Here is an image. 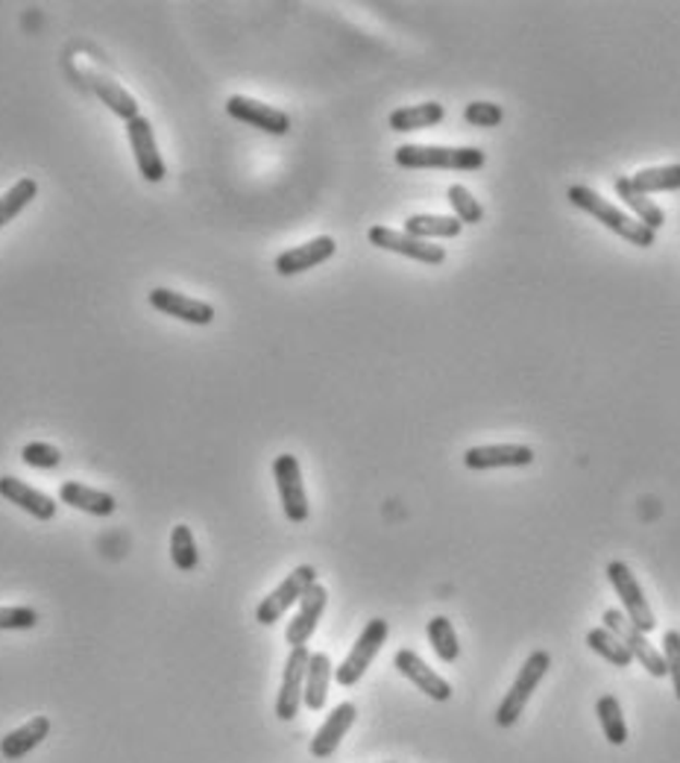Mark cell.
Here are the masks:
<instances>
[{
  "label": "cell",
  "mask_w": 680,
  "mask_h": 763,
  "mask_svg": "<svg viewBox=\"0 0 680 763\" xmlns=\"http://www.w3.org/2000/svg\"><path fill=\"white\" fill-rule=\"evenodd\" d=\"M59 502H65L76 511H85V514H94V517H112L115 509H118L112 493L88 488L83 481H62L59 485Z\"/></svg>",
  "instance_id": "cell-21"
},
{
  "label": "cell",
  "mask_w": 680,
  "mask_h": 763,
  "mask_svg": "<svg viewBox=\"0 0 680 763\" xmlns=\"http://www.w3.org/2000/svg\"><path fill=\"white\" fill-rule=\"evenodd\" d=\"M587 646L596 652L598 658H605L607 664H613V667L619 669H628L634 664V655L628 652V646H624L610 629H593V632L587 634Z\"/></svg>",
  "instance_id": "cell-27"
},
{
  "label": "cell",
  "mask_w": 680,
  "mask_h": 763,
  "mask_svg": "<svg viewBox=\"0 0 680 763\" xmlns=\"http://www.w3.org/2000/svg\"><path fill=\"white\" fill-rule=\"evenodd\" d=\"M273 479H276V488H279L282 511L290 523H306L308 520V493L306 481H302V467H299V458L290 453H282L276 462H273Z\"/></svg>",
  "instance_id": "cell-8"
},
{
  "label": "cell",
  "mask_w": 680,
  "mask_h": 763,
  "mask_svg": "<svg viewBox=\"0 0 680 763\" xmlns=\"http://www.w3.org/2000/svg\"><path fill=\"white\" fill-rule=\"evenodd\" d=\"M170 558H174V567L182 570V573H191V570H196V564H200L196 540L186 523H179V526H174V532H170Z\"/></svg>",
  "instance_id": "cell-32"
},
{
  "label": "cell",
  "mask_w": 680,
  "mask_h": 763,
  "mask_svg": "<svg viewBox=\"0 0 680 763\" xmlns=\"http://www.w3.org/2000/svg\"><path fill=\"white\" fill-rule=\"evenodd\" d=\"M426 632H429V643L434 646L440 660H446V664L457 660V655H461V643H457L455 625H452L446 617H431L429 625H426Z\"/></svg>",
  "instance_id": "cell-31"
},
{
  "label": "cell",
  "mask_w": 680,
  "mask_h": 763,
  "mask_svg": "<svg viewBox=\"0 0 680 763\" xmlns=\"http://www.w3.org/2000/svg\"><path fill=\"white\" fill-rule=\"evenodd\" d=\"M150 306L168 318H177L182 323H191V326H208L215 321V306H208L205 300H194L188 294L170 291V288H153L147 294Z\"/></svg>",
  "instance_id": "cell-12"
},
{
  "label": "cell",
  "mask_w": 680,
  "mask_h": 763,
  "mask_svg": "<svg viewBox=\"0 0 680 763\" xmlns=\"http://www.w3.org/2000/svg\"><path fill=\"white\" fill-rule=\"evenodd\" d=\"M405 233L420 241L429 238H457L464 233V224L455 215H410L405 220Z\"/></svg>",
  "instance_id": "cell-26"
},
{
  "label": "cell",
  "mask_w": 680,
  "mask_h": 763,
  "mask_svg": "<svg viewBox=\"0 0 680 763\" xmlns=\"http://www.w3.org/2000/svg\"><path fill=\"white\" fill-rule=\"evenodd\" d=\"M387 634H391V625L382 617H375V620L363 625V632L358 634V641H355V646L344 658V664L335 669V681L341 688H353V684H358L363 679V672L370 669L375 655L382 652Z\"/></svg>",
  "instance_id": "cell-4"
},
{
  "label": "cell",
  "mask_w": 680,
  "mask_h": 763,
  "mask_svg": "<svg viewBox=\"0 0 680 763\" xmlns=\"http://www.w3.org/2000/svg\"><path fill=\"white\" fill-rule=\"evenodd\" d=\"M329 684H332V658L326 652H311L306 672V690H302V705L308 711H323L329 699Z\"/></svg>",
  "instance_id": "cell-24"
},
{
  "label": "cell",
  "mask_w": 680,
  "mask_h": 763,
  "mask_svg": "<svg viewBox=\"0 0 680 763\" xmlns=\"http://www.w3.org/2000/svg\"><path fill=\"white\" fill-rule=\"evenodd\" d=\"M367 238H370V245L379 247V250L399 253L405 255V259H414V262H422V264L446 262V250H443V247L408 236L405 229L399 233V229H391V227H370Z\"/></svg>",
  "instance_id": "cell-9"
},
{
  "label": "cell",
  "mask_w": 680,
  "mask_h": 763,
  "mask_svg": "<svg viewBox=\"0 0 680 763\" xmlns=\"http://www.w3.org/2000/svg\"><path fill=\"white\" fill-rule=\"evenodd\" d=\"M127 139H130V147L135 153V165H139V174L147 182H162L168 177V168H165V159H162L159 144H156V132H153V123L139 115L135 121L127 123Z\"/></svg>",
  "instance_id": "cell-11"
},
{
  "label": "cell",
  "mask_w": 680,
  "mask_h": 763,
  "mask_svg": "<svg viewBox=\"0 0 680 763\" xmlns=\"http://www.w3.org/2000/svg\"><path fill=\"white\" fill-rule=\"evenodd\" d=\"M598 723L605 728V737L610 746H624L628 743V726H624L622 705L616 696H601L596 702Z\"/></svg>",
  "instance_id": "cell-30"
},
{
  "label": "cell",
  "mask_w": 680,
  "mask_h": 763,
  "mask_svg": "<svg viewBox=\"0 0 680 763\" xmlns=\"http://www.w3.org/2000/svg\"><path fill=\"white\" fill-rule=\"evenodd\" d=\"M21 462L27 467H36V470H53V467L62 464V450L53 446V443L33 441L21 450Z\"/></svg>",
  "instance_id": "cell-34"
},
{
  "label": "cell",
  "mask_w": 680,
  "mask_h": 763,
  "mask_svg": "<svg viewBox=\"0 0 680 763\" xmlns=\"http://www.w3.org/2000/svg\"><path fill=\"white\" fill-rule=\"evenodd\" d=\"M502 106L490 104V100H473L464 109V121L473 123V127H481V130H493V127L502 123Z\"/></svg>",
  "instance_id": "cell-35"
},
{
  "label": "cell",
  "mask_w": 680,
  "mask_h": 763,
  "mask_svg": "<svg viewBox=\"0 0 680 763\" xmlns=\"http://www.w3.org/2000/svg\"><path fill=\"white\" fill-rule=\"evenodd\" d=\"M636 191L643 194H663V191H680V165H663V168H645L631 177Z\"/></svg>",
  "instance_id": "cell-29"
},
{
  "label": "cell",
  "mask_w": 680,
  "mask_h": 763,
  "mask_svg": "<svg viewBox=\"0 0 680 763\" xmlns=\"http://www.w3.org/2000/svg\"><path fill=\"white\" fill-rule=\"evenodd\" d=\"M607 579H610V585H613V591L619 594V599H622L624 617L634 622L643 634L654 632V629H657V617H654L652 605L645 599L643 587L636 582V575L631 573V567L622 564V561H610V564H607Z\"/></svg>",
  "instance_id": "cell-6"
},
{
  "label": "cell",
  "mask_w": 680,
  "mask_h": 763,
  "mask_svg": "<svg viewBox=\"0 0 680 763\" xmlns=\"http://www.w3.org/2000/svg\"><path fill=\"white\" fill-rule=\"evenodd\" d=\"M335 250L337 245L332 236H320L314 238V241H308V245L290 247V250H285L282 255H276V274L279 276L306 274V271H311V267L329 262V259L335 255Z\"/></svg>",
  "instance_id": "cell-18"
},
{
  "label": "cell",
  "mask_w": 680,
  "mask_h": 763,
  "mask_svg": "<svg viewBox=\"0 0 680 763\" xmlns=\"http://www.w3.org/2000/svg\"><path fill=\"white\" fill-rule=\"evenodd\" d=\"M74 68H76V74H80L85 80V85H88L94 95L100 97L103 104L109 106V109H112V112L118 115V118H121V121L130 123V121H135V118H139V115H141L139 112V100H135V97H132L130 92L123 88V85L115 83L112 76H106V74H100V71H94L92 65L85 68L83 62H74Z\"/></svg>",
  "instance_id": "cell-14"
},
{
  "label": "cell",
  "mask_w": 680,
  "mask_h": 763,
  "mask_svg": "<svg viewBox=\"0 0 680 763\" xmlns=\"http://www.w3.org/2000/svg\"><path fill=\"white\" fill-rule=\"evenodd\" d=\"M551 667V655L546 649H534L525 664H522L520 676L511 684V690L504 693L502 705L496 707V726L511 728L520 723L522 711L528 705V699L534 696V690L540 688V681L546 679V672Z\"/></svg>",
  "instance_id": "cell-3"
},
{
  "label": "cell",
  "mask_w": 680,
  "mask_h": 763,
  "mask_svg": "<svg viewBox=\"0 0 680 763\" xmlns=\"http://www.w3.org/2000/svg\"><path fill=\"white\" fill-rule=\"evenodd\" d=\"M0 497L12 505H19L21 511H27L29 517L36 520H53L57 517V500L47 497L41 490L29 488L27 481L15 479V476H0Z\"/></svg>",
  "instance_id": "cell-19"
},
{
  "label": "cell",
  "mask_w": 680,
  "mask_h": 763,
  "mask_svg": "<svg viewBox=\"0 0 680 763\" xmlns=\"http://www.w3.org/2000/svg\"><path fill=\"white\" fill-rule=\"evenodd\" d=\"M566 198L572 206L581 208V212H587L589 217H596L601 227H607L610 233L624 238V241H631V245L654 247V241H657V233L643 227L636 217L624 215L622 208H616L610 200L601 198V194H598L596 189H589V186H572V189L566 191Z\"/></svg>",
  "instance_id": "cell-1"
},
{
  "label": "cell",
  "mask_w": 680,
  "mask_h": 763,
  "mask_svg": "<svg viewBox=\"0 0 680 763\" xmlns=\"http://www.w3.org/2000/svg\"><path fill=\"white\" fill-rule=\"evenodd\" d=\"M38 198V182L36 179H19L7 194H0V229L12 224L15 217L24 212V208Z\"/></svg>",
  "instance_id": "cell-28"
},
{
  "label": "cell",
  "mask_w": 680,
  "mask_h": 763,
  "mask_svg": "<svg viewBox=\"0 0 680 763\" xmlns=\"http://www.w3.org/2000/svg\"><path fill=\"white\" fill-rule=\"evenodd\" d=\"M469 470H499V467H528L534 464V450L525 443H490V446H469L464 453Z\"/></svg>",
  "instance_id": "cell-15"
},
{
  "label": "cell",
  "mask_w": 680,
  "mask_h": 763,
  "mask_svg": "<svg viewBox=\"0 0 680 763\" xmlns=\"http://www.w3.org/2000/svg\"><path fill=\"white\" fill-rule=\"evenodd\" d=\"M38 625L36 608H0V632H29Z\"/></svg>",
  "instance_id": "cell-36"
},
{
  "label": "cell",
  "mask_w": 680,
  "mask_h": 763,
  "mask_svg": "<svg viewBox=\"0 0 680 763\" xmlns=\"http://www.w3.org/2000/svg\"><path fill=\"white\" fill-rule=\"evenodd\" d=\"M605 629H610V632L619 637V641L628 646V652L634 655L636 664H643V669L648 672V676H654V679H663V676H669V669H666V658H663V652L654 646L652 641H648V634H643L640 629H636L634 622L624 617V611H616V608H607L605 611Z\"/></svg>",
  "instance_id": "cell-5"
},
{
  "label": "cell",
  "mask_w": 680,
  "mask_h": 763,
  "mask_svg": "<svg viewBox=\"0 0 680 763\" xmlns=\"http://www.w3.org/2000/svg\"><path fill=\"white\" fill-rule=\"evenodd\" d=\"M443 118H446V109H443L438 100H429V104L393 109L387 123H391L393 132H417V130H429V127H438Z\"/></svg>",
  "instance_id": "cell-25"
},
{
  "label": "cell",
  "mask_w": 680,
  "mask_h": 763,
  "mask_svg": "<svg viewBox=\"0 0 680 763\" xmlns=\"http://www.w3.org/2000/svg\"><path fill=\"white\" fill-rule=\"evenodd\" d=\"M663 658H666V669H669L671 684H675V696L680 699V632L671 629V632L663 634Z\"/></svg>",
  "instance_id": "cell-37"
},
{
  "label": "cell",
  "mask_w": 680,
  "mask_h": 763,
  "mask_svg": "<svg viewBox=\"0 0 680 763\" xmlns=\"http://www.w3.org/2000/svg\"><path fill=\"white\" fill-rule=\"evenodd\" d=\"M311 585H318V570H314L311 564L297 567L294 573L285 575V582H282L273 594H267L264 599H261V605L255 608V620H259L261 625H273V622H279L290 605H297Z\"/></svg>",
  "instance_id": "cell-7"
},
{
  "label": "cell",
  "mask_w": 680,
  "mask_h": 763,
  "mask_svg": "<svg viewBox=\"0 0 680 763\" xmlns=\"http://www.w3.org/2000/svg\"><path fill=\"white\" fill-rule=\"evenodd\" d=\"M446 200H449V206H452V212H455V217L464 224V227H476V224L485 220V206H481V203L473 198V191L466 189V186H461V182L449 186Z\"/></svg>",
  "instance_id": "cell-33"
},
{
  "label": "cell",
  "mask_w": 680,
  "mask_h": 763,
  "mask_svg": "<svg viewBox=\"0 0 680 763\" xmlns=\"http://www.w3.org/2000/svg\"><path fill=\"white\" fill-rule=\"evenodd\" d=\"M616 189V198L622 200L624 206L631 208L636 215V220L643 224V227H648L652 233H657V229L666 224V212H663L657 203H654L648 194H643V191L634 189V182H631V177H619L613 182Z\"/></svg>",
  "instance_id": "cell-23"
},
{
  "label": "cell",
  "mask_w": 680,
  "mask_h": 763,
  "mask_svg": "<svg viewBox=\"0 0 680 763\" xmlns=\"http://www.w3.org/2000/svg\"><path fill=\"white\" fill-rule=\"evenodd\" d=\"M308 658H311V652H308L306 646H294L288 660H285V669H282V688H279V696H276V716H279L282 723H290V719L299 714V705H302V690H306Z\"/></svg>",
  "instance_id": "cell-10"
},
{
  "label": "cell",
  "mask_w": 680,
  "mask_h": 763,
  "mask_svg": "<svg viewBox=\"0 0 680 763\" xmlns=\"http://www.w3.org/2000/svg\"><path fill=\"white\" fill-rule=\"evenodd\" d=\"M226 112H229V118H235V121L250 123L255 130L271 132V135H288L290 132L288 112H282L276 106L261 104V100H252V97L232 95L226 100Z\"/></svg>",
  "instance_id": "cell-13"
},
{
  "label": "cell",
  "mask_w": 680,
  "mask_h": 763,
  "mask_svg": "<svg viewBox=\"0 0 680 763\" xmlns=\"http://www.w3.org/2000/svg\"><path fill=\"white\" fill-rule=\"evenodd\" d=\"M47 735H50V719L47 716H33L29 723H24V726L0 740V754L7 761H21L29 752H36L38 746L47 740Z\"/></svg>",
  "instance_id": "cell-22"
},
{
  "label": "cell",
  "mask_w": 680,
  "mask_h": 763,
  "mask_svg": "<svg viewBox=\"0 0 680 763\" xmlns=\"http://www.w3.org/2000/svg\"><path fill=\"white\" fill-rule=\"evenodd\" d=\"M405 170H478L485 168V151L478 147H438V144H402L393 153Z\"/></svg>",
  "instance_id": "cell-2"
},
{
  "label": "cell",
  "mask_w": 680,
  "mask_h": 763,
  "mask_svg": "<svg viewBox=\"0 0 680 763\" xmlns=\"http://www.w3.org/2000/svg\"><path fill=\"white\" fill-rule=\"evenodd\" d=\"M358 707L353 702H341V705L326 716V723L318 728V735L311 740V754L314 758H332L337 752V746L349 735V728L355 726Z\"/></svg>",
  "instance_id": "cell-20"
},
{
  "label": "cell",
  "mask_w": 680,
  "mask_h": 763,
  "mask_svg": "<svg viewBox=\"0 0 680 763\" xmlns=\"http://www.w3.org/2000/svg\"><path fill=\"white\" fill-rule=\"evenodd\" d=\"M326 605H329L326 587L323 585L308 587L306 596L299 599L297 617H294V620L288 622V629H285V641H288L290 649H294V646H306V643L314 637L320 617H323V611H326Z\"/></svg>",
  "instance_id": "cell-16"
},
{
  "label": "cell",
  "mask_w": 680,
  "mask_h": 763,
  "mask_svg": "<svg viewBox=\"0 0 680 763\" xmlns=\"http://www.w3.org/2000/svg\"><path fill=\"white\" fill-rule=\"evenodd\" d=\"M393 664H396V669H399L402 676H405L414 688L422 690V693L429 699H434V702H449V699H452V684H449L443 676H438L414 649L396 652Z\"/></svg>",
  "instance_id": "cell-17"
}]
</instances>
